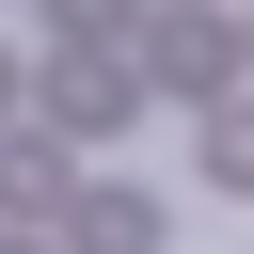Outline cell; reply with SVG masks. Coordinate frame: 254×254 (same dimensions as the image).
I'll return each mask as SVG.
<instances>
[{"instance_id": "8992f818", "label": "cell", "mask_w": 254, "mask_h": 254, "mask_svg": "<svg viewBox=\"0 0 254 254\" xmlns=\"http://www.w3.org/2000/svg\"><path fill=\"white\" fill-rule=\"evenodd\" d=\"M0 254H64V238H48V222H0Z\"/></svg>"}, {"instance_id": "3957f363", "label": "cell", "mask_w": 254, "mask_h": 254, "mask_svg": "<svg viewBox=\"0 0 254 254\" xmlns=\"http://www.w3.org/2000/svg\"><path fill=\"white\" fill-rule=\"evenodd\" d=\"M64 254H159V190H64Z\"/></svg>"}, {"instance_id": "7a4b0ae2", "label": "cell", "mask_w": 254, "mask_h": 254, "mask_svg": "<svg viewBox=\"0 0 254 254\" xmlns=\"http://www.w3.org/2000/svg\"><path fill=\"white\" fill-rule=\"evenodd\" d=\"M64 190H79L64 143H48V127H0V222H64Z\"/></svg>"}, {"instance_id": "277c9868", "label": "cell", "mask_w": 254, "mask_h": 254, "mask_svg": "<svg viewBox=\"0 0 254 254\" xmlns=\"http://www.w3.org/2000/svg\"><path fill=\"white\" fill-rule=\"evenodd\" d=\"M48 111H64V127H127V111H143V79H127V64H95V48H79V64H64V79H48Z\"/></svg>"}, {"instance_id": "5b68a950", "label": "cell", "mask_w": 254, "mask_h": 254, "mask_svg": "<svg viewBox=\"0 0 254 254\" xmlns=\"http://www.w3.org/2000/svg\"><path fill=\"white\" fill-rule=\"evenodd\" d=\"M206 190H238V206H254V95H222V111H206Z\"/></svg>"}, {"instance_id": "6da1fadb", "label": "cell", "mask_w": 254, "mask_h": 254, "mask_svg": "<svg viewBox=\"0 0 254 254\" xmlns=\"http://www.w3.org/2000/svg\"><path fill=\"white\" fill-rule=\"evenodd\" d=\"M222 64H238L222 0H159V32H143V79H175V95H222Z\"/></svg>"}]
</instances>
